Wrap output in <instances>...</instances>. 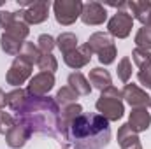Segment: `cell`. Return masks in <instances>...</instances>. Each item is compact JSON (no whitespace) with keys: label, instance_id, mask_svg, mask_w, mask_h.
<instances>
[{"label":"cell","instance_id":"cell-1","mask_svg":"<svg viewBox=\"0 0 151 149\" xmlns=\"http://www.w3.org/2000/svg\"><path fill=\"white\" fill-rule=\"evenodd\" d=\"M16 119L30 128L32 133H40L53 137L62 144L60 135V107L55 98L47 97H32L28 95L21 107L16 111Z\"/></svg>","mask_w":151,"mask_h":149},{"label":"cell","instance_id":"cell-2","mask_svg":"<svg viewBox=\"0 0 151 149\" xmlns=\"http://www.w3.org/2000/svg\"><path fill=\"white\" fill-rule=\"evenodd\" d=\"M69 140L76 149H104L111 142L109 121L95 112H81L69 126Z\"/></svg>","mask_w":151,"mask_h":149},{"label":"cell","instance_id":"cell-3","mask_svg":"<svg viewBox=\"0 0 151 149\" xmlns=\"http://www.w3.org/2000/svg\"><path fill=\"white\" fill-rule=\"evenodd\" d=\"M97 111L100 112V116H104L107 121H118L123 117L125 114V105H123V95L118 88L109 86L107 90H104L95 104Z\"/></svg>","mask_w":151,"mask_h":149},{"label":"cell","instance_id":"cell-4","mask_svg":"<svg viewBox=\"0 0 151 149\" xmlns=\"http://www.w3.org/2000/svg\"><path fill=\"white\" fill-rule=\"evenodd\" d=\"M86 44L91 49V53H95L99 56V62L102 65H111L116 60L118 51H116V46H114V40L111 35H107L104 32H95L90 35Z\"/></svg>","mask_w":151,"mask_h":149},{"label":"cell","instance_id":"cell-5","mask_svg":"<svg viewBox=\"0 0 151 149\" xmlns=\"http://www.w3.org/2000/svg\"><path fill=\"white\" fill-rule=\"evenodd\" d=\"M81 11H83V2L81 0H56L53 4L55 18L63 27L72 25L77 18H81Z\"/></svg>","mask_w":151,"mask_h":149},{"label":"cell","instance_id":"cell-6","mask_svg":"<svg viewBox=\"0 0 151 149\" xmlns=\"http://www.w3.org/2000/svg\"><path fill=\"white\" fill-rule=\"evenodd\" d=\"M132 28H134V18H132V14H128L125 11H118L113 18L109 19V23H107L109 35H113L116 39L128 37L130 32H132Z\"/></svg>","mask_w":151,"mask_h":149},{"label":"cell","instance_id":"cell-7","mask_svg":"<svg viewBox=\"0 0 151 149\" xmlns=\"http://www.w3.org/2000/svg\"><path fill=\"white\" fill-rule=\"evenodd\" d=\"M132 60H134V63L139 67V72H137L139 82H141L144 88L151 90V51L135 47V49L132 51Z\"/></svg>","mask_w":151,"mask_h":149},{"label":"cell","instance_id":"cell-8","mask_svg":"<svg viewBox=\"0 0 151 149\" xmlns=\"http://www.w3.org/2000/svg\"><path fill=\"white\" fill-rule=\"evenodd\" d=\"M32 67H34V65L28 63L25 58L16 56L14 62L11 63L9 70H7V75H5L7 84H11V86H21V84L32 75Z\"/></svg>","mask_w":151,"mask_h":149},{"label":"cell","instance_id":"cell-9","mask_svg":"<svg viewBox=\"0 0 151 149\" xmlns=\"http://www.w3.org/2000/svg\"><path fill=\"white\" fill-rule=\"evenodd\" d=\"M53 88H55V74L39 72L30 79V82L27 86V91L32 97H47V93Z\"/></svg>","mask_w":151,"mask_h":149},{"label":"cell","instance_id":"cell-10","mask_svg":"<svg viewBox=\"0 0 151 149\" xmlns=\"http://www.w3.org/2000/svg\"><path fill=\"white\" fill-rule=\"evenodd\" d=\"M4 135H5V142H7L9 148L19 149L30 140L32 132H30V128H28L27 125H23V123H19V121L16 119V123H14Z\"/></svg>","mask_w":151,"mask_h":149},{"label":"cell","instance_id":"cell-11","mask_svg":"<svg viewBox=\"0 0 151 149\" xmlns=\"http://www.w3.org/2000/svg\"><path fill=\"white\" fill-rule=\"evenodd\" d=\"M81 19L84 25H91V27H97V25H102L106 19H107V11L102 4L99 2H88V4H83V11H81Z\"/></svg>","mask_w":151,"mask_h":149},{"label":"cell","instance_id":"cell-12","mask_svg":"<svg viewBox=\"0 0 151 149\" xmlns=\"http://www.w3.org/2000/svg\"><path fill=\"white\" fill-rule=\"evenodd\" d=\"M121 95H123L125 102H127L130 107H134V109L150 105V100H151L150 95H148L144 90H141L137 84H134V82H127L125 88L121 90Z\"/></svg>","mask_w":151,"mask_h":149},{"label":"cell","instance_id":"cell-13","mask_svg":"<svg viewBox=\"0 0 151 149\" xmlns=\"http://www.w3.org/2000/svg\"><path fill=\"white\" fill-rule=\"evenodd\" d=\"M81 112H83V107L79 104L62 107V111H60V135H62V144L63 146L70 144V140H69V126Z\"/></svg>","mask_w":151,"mask_h":149},{"label":"cell","instance_id":"cell-14","mask_svg":"<svg viewBox=\"0 0 151 149\" xmlns=\"http://www.w3.org/2000/svg\"><path fill=\"white\" fill-rule=\"evenodd\" d=\"M47 14H49V2H34L28 9H21V16H23V21L27 25H39V23H44L47 19Z\"/></svg>","mask_w":151,"mask_h":149},{"label":"cell","instance_id":"cell-15","mask_svg":"<svg viewBox=\"0 0 151 149\" xmlns=\"http://www.w3.org/2000/svg\"><path fill=\"white\" fill-rule=\"evenodd\" d=\"M91 49L88 47V44H83V46H79L77 49H74L72 53H69V54H65L63 56V62H65V65L67 67H70V69H83V67H86L88 63H90V60H91Z\"/></svg>","mask_w":151,"mask_h":149},{"label":"cell","instance_id":"cell-16","mask_svg":"<svg viewBox=\"0 0 151 149\" xmlns=\"http://www.w3.org/2000/svg\"><path fill=\"white\" fill-rule=\"evenodd\" d=\"M128 9L132 11V18L142 23V27H151V2L150 0H134L127 2Z\"/></svg>","mask_w":151,"mask_h":149},{"label":"cell","instance_id":"cell-17","mask_svg":"<svg viewBox=\"0 0 151 149\" xmlns=\"http://www.w3.org/2000/svg\"><path fill=\"white\" fill-rule=\"evenodd\" d=\"M151 125V116L146 107H137V109H132L130 116H128V126L132 128V132L135 133H141V132H146Z\"/></svg>","mask_w":151,"mask_h":149},{"label":"cell","instance_id":"cell-18","mask_svg":"<svg viewBox=\"0 0 151 149\" xmlns=\"http://www.w3.org/2000/svg\"><path fill=\"white\" fill-rule=\"evenodd\" d=\"M118 144L121 149H142V144L137 137L135 132H132V128L128 126V123L121 125L118 130Z\"/></svg>","mask_w":151,"mask_h":149},{"label":"cell","instance_id":"cell-19","mask_svg":"<svg viewBox=\"0 0 151 149\" xmlns=\"http://www.w3.org/2000/svg\"><path fill=\"white\" fill-rule=\"evenodd\" d=\"M88 77H90V84H91V88H97V90H100V91L107 90V88L113 84V79H111L109 70H106V69H102V67H95V69H91Z\"/></svg>","mask_w":151,"mask_h":149},{"label":"cell","instance_id":"cell-20","mask_svg":"<svg viewBox=\"0 0 151 149\" xmlns=\"http://www.w3.org/2000/svg\"><path fill=\"white\" fill-rule=\"evenodd\" d=\"M67 81H69V86L74 90L79 97H88V95L91 93V84H90V81L81 74V72H72V74L69 75Z\"/></svg>","mask_w":151,"mask_h":149},{"label":"cell","instance_id":"cell-21","mask_svg":"<svg viewBox=\"0 0 151 149\" xmlns=\"http://www.w3.org/2000/svg\"><path fill=\"white\" fill-rule=\"evenodd\" d=\"M23 44H25V40H19V39L12 37V35H9L5 32L0 37V47H2V51L5 54H11V56H18L21 53V49H23Z\"/></svg>","mask_w":151,"mask_h":149},{"label":"cell","instance_id":"cell-22","mask_svg":"<svg viewBox=\"0 0 151 149\" xmlns=\"http://www.w3.org/2000/svg\"><path fill=\"white\" fill-rule=\"evenodd\" d=\"M56 46H58V49L62 51V56L72 53L74 49L79 47L77 37H76V34H72V32H63V34H60L58 39H56Z\"/></svg>","mask_w":151,"mask_h":149},{"label":"cell","instance_id":"cell-23","mask_svg":"<svg viewBox=\"0 0 151 149\" xmlns=\"http://www.w3.org/2000/svg\"><path fill=\"white\" fill-rule=\"evenodd\" d=\"M77 97H79V95L76 93L70 86H63V88H60V90H58V93H56L55 100H56L58 107H60V105H62V107H67V105L77 104Z\"/></svg>","mask_w":151,"mask_h":149},{"label":"cell","instance_id":"cell-24","mask_svg":"<svg viewBox=\"0 0 151 149\" xmlns=\"http://www.w3.org/2000/svg\"><path fill=\"white\" fill-rule=\"evenodd\" d=\"M27 97H28V91H27V90H21V88L12 90L11 93H7V105L16 112L21 107V104L27 100Z\"/></svg>","mask_w":151,"mask_h":149},{"label":"cell","instance_id":"cell-25","mask_svg":"<svg viewBox=\"0 0 151 149\" xmlns=\"http://www.w3.org/2000/svg\"><path fill=\"white\" fill-rule=\"evenodd\" d=\"M18 56L25 58V60H27L28 63H32V65H37L39 58H40V51H39L37 46H34V42H27V40H25L23 49H21V53H19Z\"/></svg>","mask_w":151,"mask_h":149},{"label":"cell","instance_id":"cell-26","mask_svg":"<svg viewBox=\"0 0 151 149\" xmlns=\"http://www.w3.org/2000/svg\"><path fill=\"white\" fill-rule=\"evenodd\" d=\"M135 46L141 49L151 51V27H142L135 34Z\"/></svg>","mask_w":151,"mask_h":149},{"label":"cell","instance_id":"cell-27","mask_svg":"<svg viewBox=\"0 0 151 149\" xmlns=\"http://www.w3.org/2000/svg\"><path fill=\"white\" fill-rule=\"evenodd\" d=\"M37 67L42 70V72L55 74V72H56V69H58V62H56V58H55L51 53H49V54H40Z\"/></svg>","mask_w":151,"mask_h":149},{"label":"cell","instance_id":"cell-28","mask_svg":"<svg viewBox=\"0 0 151 149\" xmlns=\"http://www.w3.org/2000/svg\"><path fill=\"white\" fill-rule=\"evenodd\" d=\"M118 77H119V81L121 82H128L130 81V77H132V62H130V58L128 56H125V58H121L119 60V63H118Z\"/></svg>","mask_w":151,"mask_h":149},{"label":"cell","instance_id":"cell-29","mask_svg":"<svg viewBox=\"0 0 151 149\" xmlns=\"http://www.w3.org/2000/svg\"><path fill=\"white\" fill-rule=\"evenodd\" d=\"M55 46H56V40L51 37L49 34H42V35H39L37 47H39V51H40V54H49V53L53 51Z\"/></svg>","mask_w":151,"mask_h":149},{"label":"cell","instance_id":"cell-30","mask_svg":"<svg viewBox=\"0 0 151 149\" xmlns=\"http://www.w3.org/2000/svg\"><path fill=\"white\" fill-rule=\"evenodd\" d=\"M16 21V12H9V11H0V28L5 32L12 23Z\"/></svg>","mask_w":151,"mask_h":149},{"label":"cell","instance_id":"cell-31","mask_svg":"<svg viewBox=\"0 0 151 149\" xmlns=\"http://www.w3.org/2000/svg\"><path fill=\"white\" fill-rule=\"evenodd\" d=\"M7 105V93L0 88V109H4Z\"/></svg>","mask_w":151,"mask_h":149},{"label":"cell","instance_id":"cell-32","mask_svg":"<svg viewBox=\"0 0 151 149\" xmlns=\"http://www.w3.org/2000/svg\"><path fill=\"white\" fill-rule=\"evenodd\" d=\"M32 4H34V2H30V0H18V5H19V7H27V9H28Z\"/></svg>","mask_w":151,"mask_h":149},{"label":"cell","instance_id":"cell-33","mask_svg":"<svg viewBox=\"0 0 151 149\" xmlns=\"http://www.w3.org/2000/svg\"><path fill=\"white\" fill-rule=\"evenodd\" d=\"M0 133H4V130H2V123H0Z\"/></svg>","mask_w":151,"mask_h":149},{"label":"cell","instance_id":"cell-34","mask_svg":"<svg viewBox=\"0 0 151 149\" xmlns=\"http://www.w3.org/2000/svg\"><path fill=\"white\" fill-rule=\"evenodd\" d=\"M150 107H151V100H150Z\"/></svg>","mask_w":151,"mask_h":149},{"label":"cell","instance_id":"cell-35","mask_svg":"<svg viewBox=\"0 0 151 149\" xmlns=\"http://www.w3.org/2000/svg\"><path fill=\"white\" fill-rule=\"evenodd\" d=\"M65 149H67V148H65Z\"/></svg>","mask_w":151,"mask_h":149}]
</instances>
